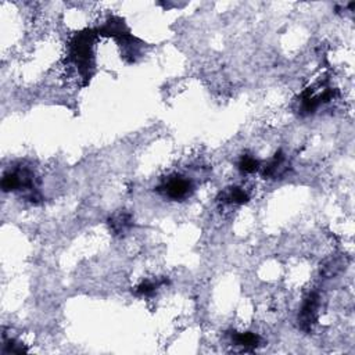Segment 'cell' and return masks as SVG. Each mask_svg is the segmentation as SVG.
Segmentation results:
<instances>
[{
    "label": "cell",
    "mask_w": 355,
    "mask_h": 355,
    "mask_svg": "<svg viewBox=\"0 0 355 355\" xmlns=\"http://www.w3.org/2000/svg\"><path fill=\"white\" fill-rule=\"evenodd\" d=\"M191 190V183L182 176H175L168 179L164 185V193L173 200L185 199Z\"/></svg>",
    "instance_id": "1"
},
{
    "label": "cell",
    "mask_w": 355,
    "mask_h": 355,
    "mask_svg": "<svg viewBox=\"0 0 355 355\" xmlns=\"http://www.w3.org/2000/svg\"><path fill=\"white\" fill-rule=\"evenodd\" d=\"M316 310H318V297L316 294H310L305 300L301 311V323L304 329H310L312 323L316 319Z\"/></svg>",
    "instance_id": "2"
},
{
    "label": "cell",
    "mask_w": 355,
    "mask_h": 355,
    "mask_svg": "<svg viewBox=\"0 0 355 355\" xmlns=\"http://www.w3.org/2000/svg\"><path fill=\"white\" fill-rule=\"evenodd\" d=\"M222 197L225 199V201L234 203V204H244L249 200L247 193L243 190V189H240V188H230L229 190L224 193Z\"/></svg>",
    "instance_id": "3"
},
{
    "label": "cell",
    "mask_w": 355,
    "mask_h": 355,
    "mask_svg": "<svg viewBox=\"0 0 355 355\" xmlns=\"http://www.w3.org/2000/svg\"><path fill=\"white\" fill-rule=\"evenodd\" d=\"M110 225L113 228V230L115 233H122L125 232L130 225V218L126 214H121V215H117L113 219H110Z\"/></svg>",
    "instance_id": "4"
},
{
    "label": "cell",
    "mask_w": 355,
    "mask_h": 355,
    "mask_svg": "<svg viewBox=\"0 0 355 355\" xmlns=\"http://www.w3.org/2000/svg\"><path fill=\"white\" fill-rule=\"evenodd\" d=\"M258 336H255L254 333H239L233 337L236 346L242 347H255L258 344Z\"/></svg>",
    "instance_id": "5"
},
{
    "label": "cell",
    "mask_w": 355,
    "mask_h": 355,
    "mask_svg": "<svg viewBox=\"0 0 355 355\" xmlns=\"http://www.w3.org/2000/svg\"><path fill=\"white\" fill-rule=\"evenodd\" d=\"M239 168L242 169L243 172L251 173L258 169V161L251 156H244L242 157V160L239 163Z\"/></svg>",
    "instance_id": "6"
},
{
    "label": "cell",
    "mask_w": 355,
    "mask_h": 355,
    "mask_svg": "<svg viewBox=\"0 0 355 355\" xmlns=\"http://www.w3.org/2000/svg\"><path fill=\"white\" fill-rule=\"evenodd\" d=\"M156 289H157V283H153V282H145V283H142V285L138 287V294L147 295L150 294V293H153Z\"/></svg>",
    "instance_id": "7"
}]
</instances>
